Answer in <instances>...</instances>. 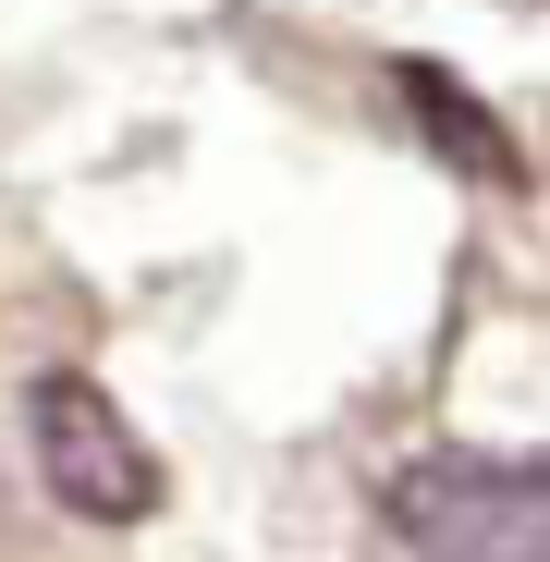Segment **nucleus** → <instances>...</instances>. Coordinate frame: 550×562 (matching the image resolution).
Here are the masks:
<instances>
[{
	"instance_id": "obj_3",
	"label": "nucleus",
	"mask_w": 550,
	"mask_h": 562,
	"mask_svg": "<svg viewBox=\"0 0 550 562\" xmlns=\"http://www.w3.org/2000/svg\"><path fill=\"white\" fill-rule=\"evenodd\" d=\"M392 74H404V111L428 123V147H440V159H465V171L514 183V135H502V123H490V111H478V99H465V86H452L440 61H392Z\"/></svg>"
},
{
	"instance_id": "obj_2",
	"label": "nucleus",
	"mask_w": 550,
	"mask_h": 562,
	"mask_svg": "<svg viewBox=\"0 0 550 562\" xmlns=\"http://www.w3.org/2000/svg\"><path fill=\"white\" fill-rule=\"evenodd\" d=\"M25 440H37V477H49V502L61 514H86V526H147L159 514V452L135 440V416L99 392V380H74V367H49V380L25 392Z\"/></svg>"
},
{
	"instance_id": "obj_1",
	"label": "nucleus",
	"mask_w": 550,
	"mask_h": 562,
	"mask_svg": "<svg viewBox=\"0 0 550 562\" xmlns=\"http://www.w3.org/2000/svg\"><path fill=\"white\" fill-rule=\"evenodd\" d=\"M392 538L416 562H550V477L526 452H416L392 477Z\"/></svg>"
}]
</instances>
